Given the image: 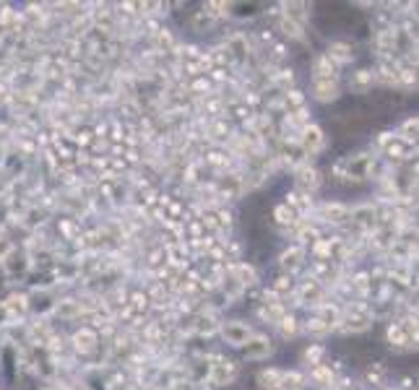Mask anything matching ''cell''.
Returning <instances> with one entry per match:
<instances>
[{
    "label": "cell",
    "mask_w": 419,
    "mask_h": 390,
    "mask_svg": "<svg viewBox=\"0 0 419 390\" xmlns=\"http://www.w3.org/2000/svg\"><path fill=\"white\" fill-rule=\"evenodd\" d=\"M315 97L321 102H331V99L339 97V89L333 81H315Z\"/></svg>",
    "instance_id": "cell-1"
},
{
    "label": "cell",
    "mask_w": 419,
    "mask_h": 390,
    "mask_svg": "<svg viewBox=\"0 0 419 390\" xmlns=\"http://www.w3.org/2000/svg\"><path fill=\"white\" fill-rule=\"evenodd\" d=\"M224 336L232 341V344H247V338H250V331H247L245 325H224Z\"/></svg>",
    "instance_id": "cell-2"
},
{
    "label": "cell",
    "mask_w": 419,
    "mask_h": 390,
    "mask_svg": "<svg viewBox=\"0 0 419 390\" xmlns=\"http://www.w3.org/2000/svg\"><path fill=\"white\" fill-rule=\"evenodd\" d=\"M302 143H305V151H318L323 146V133L321 128H307L305 130V138H302Z\"/></svg>",
    "instance_id": "cell-3"
},
{
    "label": "cell",
    "mask_w": 419,
    "mask_h": 390,
    "mask_svg": "<svg viewBox=\"0 0 419 390\" xmlns=\"http://www.w3.org/2000/svg\"><path fill=\"white\" fill-rule=\"evenodd\" d=\"M302 382H305V378H302L300 372H284L281 375V388L284 390H300L302 388Z\"/></svg>",
    "instance_id": "cell-4"
},
{
    "label": "cell",
    "mask_w": 419,
    "mask_h": 390,
    "mask_svg": "<svg viewBox=\"0 0 419 390\" xmlns=\"http://www.w3.org/2000/svg\"><path fill=\"white\" fill-rule=\"evenodd\" d=\"M269 341H266V338H256V341H253V344H247L245 346V354L247 357H260V354H266V351H269Z\"/></svg>",
    "instance_id": "cell-5"
},
{
    "label": "cell",
    "mask_w": 419,
    "mask_h": 390,
    "mask_svg": "<svg viewBox=\"0 0 419 390\" xmlns=\"http://www.w3.org/2000/svg\"><path fill=\"white\" fill-rule=\"evenodd\" d=\"M297 258H302V250L300 248H294L292 252H284V258H281V266H284V268H294V266L300 263Z\"/></svg>",
    "instance_id": "cell-6"
},
{
    "label": "cell",
    "mask_w": 419,
    "mask_h": 390,
    "mask_svg": "<svg viewBox=\"0 0 419 390\" xmlns=\"http://www.w3.org/2000/svg\"><path fill=\"white\" fill-rule=\"evenodd\" d=\"M276 219H279L281 224H292V221H294V214L287 211V208H276Z\"/></svg>",
    "instance_id": "cell-7"
},
{
    "label": "cell",
    "mask_w": 419,
    "mask_h": 390,
    "mask_svg": "<svg viewBox=\"0 0 419 390\" xmlns=\"http://www.w3.org/2000/svg\"><path fill=\"white\" fill-rule=\"evenodd\" d=\"M294 328H297V325H294V317H284V320H281V331H284V336H292V333H294Z\"/></svg>",
    "instance_id": "cell-8"
}]
</instances>
